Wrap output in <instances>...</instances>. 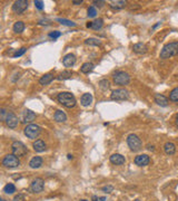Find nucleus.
<instances>
[{
  "label": "nucleus",
  "mask_w": 178,
  "mask_h": 201,
  "mask_svg": "<svg viewBox=\"0 0 178 201\" xmlns=\"http://www.w3.org/2000/svg\"><path fill=\"white\" fill-rule=\"evenodd\" d=\"M176 55H178V41H173L165 45L160 51V58L163 59H167Z\"/></svg>",
  "instance_id": "1"
},
{
  "label": "nucleus",
  "mask_w": 178,
  "mask_h": 201,
  "mask_svg": "<svg viewBox=\"0 0 178 201\" xmlns=\"http://www.w3.org/2000/svg\"><path fill=\"white\" fill-rule=\"evenodd\" d=\"M57 100L59 102L60 104H62L65 107H67V109H71L73 106L76 105V98H75V96L71 94V93H69V92H62V93H59L58 96H57Z\"/></svg>",
  "instance_id": "2"
},
{
  "label": "nucleus",
  "mask_w": 178,
  "mask_h": 201,
  "mask_svg": "<svg viewBox=\"0 0 178 201\" xmlns=\"http://www.w3.org/2000/svg\"><path fill=\"white\" fill-rule=\"evenodd\" d=\"M127 144L130 147V150L134 152H138V151L142 150V144L140 139L136 135V134H129L127 137Z\"/></svg>",
  "instance_id": "3"
},
{
  "label": "nucleus",
  "mask_w": 178,
  "mask_h": 201,
  "mask_svg": "<svg viewBox=\"0 0 178 201\" xmlns=\"http://www.w3.org/2000/svg\"><path fill=\"white\" fill-rule=\"evenodd\" d=\"M2 165L5 168H9V169H14V168H18L20 165V161L19 158L16 156L15 154H7V156L2 159Z\"/></svg>",
  "instance_id": "4"
},
{
  "label": "nucleus",
  "mask_w": 178,
  "mask_h": 201,
  "mask_svg": "<svg viewBox=\"0 0 178 201\" xmlns=\"http://www.w3.org/2000/svg\"><path fill=\"white\" fill-rule=\"evenodd\" d=\"M11 150H12V154H15L16 156H25L28 153V149L27 146L23 144V142L20 141H15L11 145Z\"/></svg>",
  "instance_id": "5"
},
{
  "label": "nucleus",
  "mask_w": 178,
  "mask_h": 201,
  "mask_svg": "<svg viewBox=\"0 0 178 201\" xmlns=\"http://www.w3.org/2000/svg\"><path fill=\"white\" fill-rule=\"evenodd\" d=\"M23 132H25V135L28 137V139H36V137L39 136V134L41 132V128L40 126H38L36 124H29L27 125L25 130H23Z\"/></svg>",
  "instance_id": "6"
},
{
  "label": "nucleus",
  "mask_w": 178,
  "mask_h": 201,
  "mask_svg": "<svg viewBox=\"0 0 178 201\" xmlns=\"http://www.w3.org/2000/svg\"><path fill=\"white\" fill-rule=\"evenodd\" d=\"M114 82L115 84H117V85H127L128 83L130 82V76H129V74L125 73L123 70H118V72H116L114 74Z\"/></svg>",
  "instance_id": "7"
},
{
  "label": "nucleus",
  "mask_w": 178,
  "mask_h": 201,
  "mask_svg": "<svg viewBox=\"0 0 178 201\" xmlns=\"http://www.w3.org/2000/svg\"><path fill=\"white\" fill-rule=\"evenodd\" d=\"M44 188H45V181H44V179L36 178L31 182L30 190H31L32 192H35V193H40V192L44 191Z\"/></svg>",
  "instance_id": "8"
},
{
  "label": "nucleus",
  "mask_w": 178,
  "mask_h": 201,
  "mask_svg": "<svg viewBox=\"0 0 178 201\" xmlns=\"http://www.w3.org/2000/svg\"><path fill=\"white\" fill-rule=\"evenodd\" d=\"M128 92L126 89H123V88H119V89H116L111 93L110 95V98L113 100H125L128 98Z\"/></svg>",
  "instance_id": "9"
},
{
  "label": "nucleus",
  "mask_w": 178,
  "mask_h": 201,
  "mask_svg": "<svg viewBox=\"0 0 178 201\" xmlns=\"http://www.w3.org/2000/svg\"><path fill=\"white\" fill-rule=\"evenodd\" d=\"M28 8V1L26 0H17L12 5V10L16 14H23Z\"/></svg>",
  "instance_id": "10"
},
{
  "label": "nucleus",
  "mask_w": 178,
  "mask_h": 201,
  "mask_svg": "<svg viewBox=\"0 0 178 201\" xmlns=\"http://www.w3.org/2000/svg\"><path fill=\"white\" fill-rule=\"evenodd\" d=\"M6 124H7V126L10 128H17V125L19 123V120L18 117L16 116V115L12 113V112H8L7 113V117H6Z\"/></svg>",
  "instance_id": "11"
},
{
  "label": "nucleus",
  "mask_w": 178,
  "mask_h": 201,
  "mask_svg": "<svg viewBox=\"0 0 178 201\" xmlns=\"http://www.w3.org/2000/svg\"><path fill=\"white\" fill-rule=\"evenodd\" d=\"M135 163L138 167H146L149 163V156L147 154H140L135 158Z\"/></svg>",
  "instance_id": "12"
},
{
  "label": "nucleus",
  "mask_w": 178,
  "mask_h": 201,
  "mask_svg": "<svg viewBox=\"0 0 178 201\" xmlns=\"http://www.w3.org/2000/svg\"><path fill=\"white\" fill-rule=\"evenodd\" d=\"M110 162H111L113 164L121 165L126 162V159H125V156H121V154H119V153H115V154H113V156H110Z\"/></svg>",
  "instance_id": "13"
},
{
  "label": "nucleus",
  "mask_w": 178,
  "mask_h": 201,
  "mask_svg": "<svg viewBox=\"0 0 178 201\" xmlns=\"http://www.w3.org/2000/svg\"><path fill=\"white\" fill-rule=\"evenodd\" d=\"M36 119V114L31 110H26L23 114V123H31Z\"/></svg>",
  "instance_id": "14"
},
{
  "label": "nucleus",
  "mask_w": 178,
  "mask_h": 201,
  "mask_svg": "<svg viewBox=\"0 0 178 201\" xmlns=\"http://www.w3.org/2000/svg\"><path fill=\"white\" fill-rule=\"evenodd\" d=\"M75 63H76V56L73 55V54H67L62 58V64L66 67H71V66L75 65Z\"/></svg>",
  "instance_id": "15"
},
{
  "label": "nucleus",
  "mask_w": 178,
  "mask_h": 201,
  "mask_svg": "<svg viewBox=\"0 0 178 201\" xmlns=\"http://www.w3.org/2000/svg\"><path fill=\"white\" fill-rule=\"evenodd\" d=\"M155 103H157L161 107H166L168 105V98L161 94H156L155 95Z\"/></svg>",
  "instance_id": "16"
},
{
  "label": "nucleus",
  "mask_w": 178,
  "mask_h": 201,
  "mask_svg": "<svg viewBox=\"0 0 178 201\" xmlns=\"http://www.w3.org/2000/svg\"><path fill=\"white\" fill-rule=\"evenodd\" d=\"M32 147H33V150L38 152V153H40V152H44V151L46 150V143L42 141V140H37V141L33 142V144H32Z\"/></svg>",
  "instance_id": "17"
},
{
  "label": "nucleus",
  "mask_w": 178,
  "mask_h": 201,
  "mask_svg": "<svg viewBox=\"0 0 178 201\" xmlns=\"http://www.w3.org/2000/svg\"><path fill=\"white\" fill-rule=\"evenodd\" d=\"M126 5H127V2H126V1H121V0H116V1L114 0V1H110L109 2L110 8L114 10L123 9V8L126 7Z\"/></svg>",
  "instance_id": "18"
},
{
  "label": "nucleus",
  "mask_w": 178,
  "mask_h": 201,
  "mask_svg": "<svg viewBox=\"0 0 178 201\" xmlns=\"http://www.w3.org/2000/svg\"><path fill=\"white\" fill-rule=\"evenodd\" d=\"M29 165H30V168L31 169H38V168H40L41 165H42V158L41 156H35V158H32L30 162H29Z\"/></svg>",
  "instance_id": "19"
},
{
  "label": "nucleus",
  "mask_w": 178,
  "mask_h": 201,
  "mask_svg": "<svg viewBox=\"0 0 178 201\" xmlns=\"http://www.w3.org/2000/svg\"><path fill=\"white\" fill-rule=\"evenodd\" d=\"M164 150H165V152H166V154L173 156L174 153L176 152V145L174 144L173 142H167V143H165Z\"/></svg>",
  "instance_id": "20"
},
{
  "label": "nucleus",
  "mask_w": 178,
  "mask_h": 201,
  "mask_svg": "<svg viewBox=\"0 0 178 201\" xmlns=\"http://www.w3.org/2000/svg\"><path fill=\"white\" fill-rule=\"evenodd\" d=\"M132 50L136 53V54H145L147 51V46L142 43H138V44H135L134 47H132Z\"/></svg>",
  "instance_id": "21"
},
{
  "label": "nucleus",
  "mask_w": 178,
  "mask_h": 201,
  "mask_svg": "<svg viewBox=\"0 0 178 201\" xmlns=\"http://www.w3.org/2000/svg\"><path fill=\"white\" fill-rule=\"evenodd\" d=\"M92 95L90 93H86L81 96V100H80V103H81L82 106H89L92 104Z\"/></svg>",
  "instance_id": "22"
},
{
  "label": "nucleus",
  "mask_w": 178,
  "mask_h": 201,
  "mask_svg": "<svg viewBox=\"0 0 178 201\" xmlns=\"http://www.w3.org/2000/svg\"><path fill=\"white\" fill-rule=\"evenodd\" d=\"M52 79H54V74L52 73L45 74V75L39 79V84H40V85H47V84L52 82Z\"/></svg>",
  "instance_id": "23"
},
{
  "label": "nucleus",
  "mask_w": 178,
  "mask_h": 201,
  "mask_svg": "<svg viewBox=\"0 0 178 201\" xmlns=\"http://www.w3.org/2000/svg\"><path fill=\"white\" fill-rule=\"evenodd\" d=\"M54 119H55V121H57V122H66V120H67V115L65 114L62 111H56L55 115H54Z\"/></svg>",
  "instance_id": "24"
},
{
  "label": "nucleus",
  "mask_w": 178,
  "mask_h": 201,
  "mask_svg": "<svg viewBox=\"0 0 178 201\" xmlns=\"http://www.w3.org/2000/svg\"><path fill=\"white\" fill-rule=\"evenodd\" d=\"M94 64H92V63H85V64H82V66L80 67V70H81V73L84 74H88L90 73L92 69H94Z\"/></svg>",
  "instance_id": "25"
},
{
  "label": "nucleus",
  "mask_w": 178,
  "mask_h": 201,
  "mask_svg": "<svg viewBox=\"0 0 178 201\" xmlns=\"http://www.w3.org/2000/svg\"><path fill=\"white\" fill-rule=\"evenodd\" d=\"M73 76V73L70 70H64L62 73H60L58 76H57V79L58 81H65V79H68Z\"/></svg>",
  "instance_id": "26"
},
{
  "label": "nucleus",
  "mask_w": 178,
  "mask_h": 201,
  "mask_svg": "<svg viewBox=\"0 0 178 201\" xmlns=\"http://www.w3.org/2000/svg\"><path fill=\"white\" fill-rule=\"evenodd\" d=\"M4 192L7 193V194H12L14 192H16V187H15L14 183H8V184H6L5 188H4Z\"/></svg>",
  "instance_id": "27"
},
{
  "label": "nucleus",
  "mask_w": 178,
  "mask_h": 201,
  "mask_svg": "<svg viewBox=\"0 0 178 201\" xmlns=\"http://www.w3.org/2000/svg\"><path fill=\"white\" fill-rule=\"evenodd\" d=\"M23 29H25V23H23V21H17V23L14 25V32H17V34L23 32Z\"/></svg>",
  "instance_id": "28"
},
{
  "label": "nucleus",
  "mask_w": 178,
  "mask_h": 201,
  "mask_svg": "<svg viewBox=\"0 0 178 201\" xmlns=\"http://www.w3.org/2000/svg\"><path fill=\"white\" fill-rule=\"evenodd\" d=\"M85 44L86 45H90V46H100L101 41L97 38H88L85 40Z\"/></svg>",
  "instance_id": "29"
},
{
  "label": "nucleus",
  "mask_w": 178,
  "mask_h": 201,
  "mask_svg": "<svg viewBox=\"0 0 178 201\" xmlns=\"http://www.w3.org/2000/svg\"><path fill=\"white\" fill-rule=\"evenodd\" d=\"M92 29H95V30H98V29H100L102 27V25H104V20L102 19H96V20H94L92 21Z\"/></svg>",
  "instance_id": "30"
},
{
  "label": "nucleus",
  "mask_w": 178,
  "mask_h": 201,
  "mask_svg": "<svg viewBox=\"0 0 178 201\" xmlns=\"http://www.w3.org/2000/svg\"><path fill=\"white\" fill-rule=\"evenodd\" d=\"M57 21L60 23L61 25H65V26H68V27H75L76 26V23H73L71 20H68V19H62V18H58L57 19Z\"/></svg>",
  "instance_id": "31"
},
{
  "label": "nucleus",
  "mask_w": 178,
  "mask_h": 201,
  "mask_svg": "<svg viewBox=\"0 0 178 201\" xmlns=\"http://www.w3.org/2000/svg\"><path fill=\"white\" fill-rule=\"evenodd\" d=\"M169 100L173 102H178V87L174 88L169 94Z\"/></svg>",
  "instance_id": "32"
},
{
  "label": "nucleus",
  "mask_w": 178,
  "mask_h": 201,
  "mask_svg": "<svg viewBox=\"0 0 178 201\" xmlns=\"http://www.w3.org/2000/svg\"><path fill=\"white\" fill-rule=\"evenodd\" d=\"M99 87H100L101 91H107L109 88V82L107 79H101L99 82Z\"/></svg>",
  "instance_id": "33"
},
{
  "label": "nucleus",
  "mask_w": 178,
  "mask_h": 201,
  "mask_svg": "<svg viewBox=\"0 0 178 201\" xmlns=\"http://www.w3.org/2000/svg\"><path fill=\"white\" fill-rule=\"evenodd\" d=\"M97 15V10L95 8V6H90L89 8H88V17L89 18H94V17H96Z\"/></svg>",
  "instance_id": "34"
},
{
  "label": "nucleus",
  "mask_w": 178,
  "mask_h": 201,
  "mask_svg": "<svg viewBox=\"0 0 178 201\" xmlns=\"http://www.w3.org/2000/svg\"><path fill=\"white\" fill-rule=\"evenodd\" d=\"M26 48H25V47H23V48H20V49L19 50H17V51H16V53H15L14 54V57L15 58H17V57H20V56H23V54H25V53H26Z\"/></svg>",
  "instance_id": "35"
},
{
  "label": "nucleus",
  "mask_w": 178,
  "mask_h": 201,
  "mask_svg": "<svg viewBox=\"0 0 178 201\" xmlns=\"http://www.w3.org/2000/svg\"><path fill=\"white\" fill-rule=\"evenodd\" d=\"M48 36L50 37V38H52V39H57L58 37L61 36V32H49V35Z\"/></svg>",
  "instance_id": "36"
},
{
  "label": "nucleus",
  "mask_w": 178,
  "mask_h": 201,
  "mask_svg": "<svg viewBox=\"0 0 178 201\" xmlns=\"http://www.w3.org/2000/svg\"><path fill=\"white\" fill-rule=\"evenodd\" d=\"M101 190L104 192H106V193H111L113 190H114V187H113V186H106V187H104Z\"/></svg>",
  "instance_id": "37"
},
{
  "label": "nucleus",
  "mask_w": 178,
  "mask_h": 201,
  "mask_svg": "<svg viewBox=\"0 0 178 201\" xmlns=\"http://www.w3.org/2000/svg\"><path fill=\"white\" fill-rule=\"evenodd\" d=\"M35 6H36L37 9H39V10L44 9V2H42V1H39V0L35 1Z\"/></svg>",
  "instance_id": "38"
},
{
  "label": "nucleus",
  "mask_w": 178,
  "mask_h": 201,
  "mask_svg": "<svg viewBox=\"0 0 178 201\" xmlns=\"http://www.w3.org/2000/svg\"><path fill=\"white\" fill-rule=\"evenodd\" d=\"M7 113H8V112H7L5 109H1V111H0V114H1V121H2V122H5V121H6Z\"/></svg>",
  "instance_id": "39"
},
{
  "label": "nucleus",
  "mask_w": 178,
  "mask_h": 201,
  "mask_svg": "<svg viewBox=\"0 0 178 201\" xmlns=\"http://www.w3.org/2000/svg\"><path fill=\"white\" fill-rule=\"evenodd\" d=\"M14 201H25V196L23 193H19L14 198Z\"/></svg>",
  "instance_id": "40"
},
{
  "label": "nucleus",
  "mask_w": 178,
  "mask_h": 201,
  "mask_svg": "<svg viewBox=\"0 0 178 201\" xmlns=\"http://www.w3.org/2000/svg\"><path fill=\"white\" fill-rule=\"evenodd\" d=\"M94 5L98 6V7H102L105 5V1H94Z\"/></svg>",
  "instance_id": "41"
},
{
  "label": "nucleus",
  "mask_w": 178,
  "mask_h": 201,
  "mask_svg": "<svg viewBox=\"0 0 178 201\" xmlns=\"http://www.w3.org/2000/svg\"><path fill=\"white\" fill-rule=\"evenodd\" d=\"M73 5H81L82 0H73Z\"/></svg>",
  "instance_id": "42"
},
{
  "label": "nucleus",
  "mask_w": 178,
  "mask_h": 201,
  "mask_svg": "<svg viewBox=\"0 0 178 201\" xmlns=\"http://www.w3.org/2000/svg\"><path fill=\"white\" fill-rule=\"evenodd\" d=\"M92 201H98V200H99V198H98L97 196H92Z\"/></svg>",
  "instance_id": "43"
},
{
  "label": "nucleus",
  "mask_w": 178,
  "mask_h": 201,
  "mask_svg": "<svg viewBox=\"0 0 178 201\" xmlns=\"http://www.w3.org/2000/svg\"><path fill=\"white\" fill-rule=\"evenodd\" d=\"M147 149H148V150H149V151H154V150H155V149H154V146H153V145H147Z\"/></svg>",
  "instance_id": "44"
},
{
  "label": "nucleus",
  "mask_w": 178,
  "mask_h": 201,
  "mask_svg": "<svg viewBox=\"0 0 178 201\" xmlns=\"http://www.w3.org/2000/svg\"><path fill=\"white\" fill-rule=\"evenodd\" d=\"M159 25H160V23H156L155 26H154V27H153V30H154V29H156V28L158 27V26H159Z\"/></svg>",
  "instance_id": "45"
},
{
  "label": "nucleus",
  "mask_w": 178,
  "mask_h": 201,
  "mask_svg": "<svg viewBox=\"0 0 178 201\" xmlns=\"http://www.w3.org/2000/svg\"><path fill=\"white\" fill-rule=\"evenodd\" d=\"M92 23H87V27L92 28Z\"/></svg>",
  "instance_id": "46"
},
{
  "label": "nucleus",
  "mask_w": 178,
  "mask_h": 201,
  "mask_svg": "<svg viewBox=\"0 0 178 201\" xmlns=\"http://www.w3.org/2000/svg\"><path fill=\"white\" fill-rule=\"evenodd\" d=\"M176 126H177V128H178V114H177V116H176Z\"/></svg>",
  "instance_id": "47"
},
{
  "label": "nucleus",
  "mask_w": 178,
  "mask_h": 201,
  "mask_svg": "<svg viewBox=\"0 0 178 201\" xmlns=\"http://www.w3.org/2000/svg\"><path fill=\"white\" fill-rule=\"evenodd\" d=\"M99 200H100V201H105L106 198H105V197H101V198H99Z\"/></svg>",
  "instance_id": "48"
},
{
  "label": "nucleus",
  "mask_w": 178,
  "mask_h": 201,
  "mask_svg": "<svg viewBox=\"0 0 178 201\" xmlns=\"http://www.w3.org/2000/svg\"><path fill=\"white\" fill-rule=\"evenodd\" d=\"M68 156L69 160H71V159H73V156H71V154H68V156Z\"/></svg>",
  "instance_id": "49"
},
{
  "label": "nucleus",
  "mask_w": 178,
  "mask_h": 201,
  "mask_svg": "<svg viewBox=\"0 0 178 201\" xmlns=\"http://www.w3.org/2000/svg\"><path fill=\"white\" fill-rule=\"evenodd\" d=\"M134 201H140V200H139V199H136V200H134Z\"/></svg>",
  "instance_id": "50"
},
{
  "label": "nucleus",
  "mask_w": 178,
  "mask_h": 201,
  "mask_svg": "<svg viewBox=\"0 0 178 201\" xmlns=\"http://www.w3.org/2000/svg\"><path fill=\"white\" fill-rule=\"evenodd\" d=\"M0 201H6V200H5V199H1V200H0Z\"/></svg>",
  "instance_id": "51"
},
{
  "label": "nucleus",
  "mask_w": 178,
  "mask_h": 201,
  "mask_svg": "<svg viewBox=\"0 0 178 201\" xmlns=\"http://www.w3.org/2000/svg\"><path fill=\"white\" fill-rule=\"evenodd\" d=\"M80 201H87V200H85V199H82V200H80Z\"/></svg>",
  "instance_id": "52"
}]
</instances>
